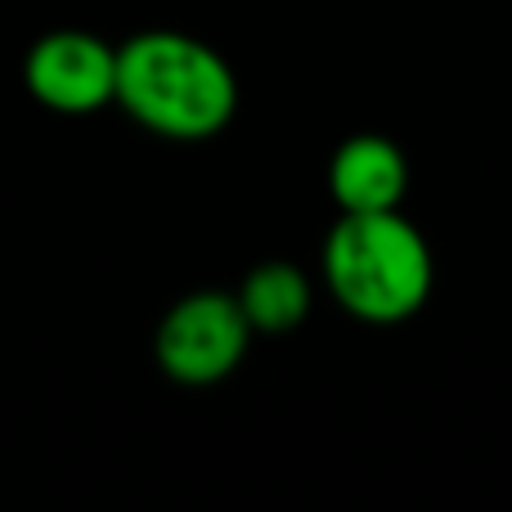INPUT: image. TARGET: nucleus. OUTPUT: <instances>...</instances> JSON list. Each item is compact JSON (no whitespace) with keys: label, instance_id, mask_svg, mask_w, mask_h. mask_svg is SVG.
<instances>
[{"label":"nucleus","instance_id":"4","mask_svg":"<svg viewBox=\"0 0 512 512\" xmlns=\"http://www.w3.org/2000/svg\"><path fill=\"white\" fill-rule=\"evenodd\" d=\"M23 86L50 113H99L117 95V45H108L95 32H81V27L45 32L41 41H32L23 59Z\"/></svg>","mask_w":512,"mask_h":512},{"label":"nucleus","instance_id":"1","mask_svg":"<svg viewBox=\"0 0 512 512\" xmlns=\"http://www.w3.org/2000/svg\"><path fill=\"white\" fill-rule=\"evenodd\" d=\"M135 126L162 140H212L239 113V77L216 45L153 27L117 45V95Z\"/></svg>","mask_w":512,"mask_h":512},{"label":"nucleus","instance_id":"2","mask_svg":"<svg viewBox=\"0 0 512 512\" xmlns=\"http://www.w3.org/2000/svg\"><path fill=\"white\" fill-rule=\"evenodd\" d=\"M324 283L360 324H405L436 288V261L423 230L405 212H342L328 230Z\"/></svg>","mask_w":512,"mask_h":512},{"label":"nucleus","instance_id":"5","mask_svg":"<svg viewBox=\"0 0 512 512\" xmlns=\"http://www.w3.org/2000/svg\"><path fill=\"white\" fill-rule=\"evenodd\" d=\"M328 194L337 212H396L409 194V158L396 140L360 131L328 158Z\"/></svg>","mask_w":512,"mask_h":512},{"label":"nucleus","instance_id":"6","mask_svg":"<svg viewBox=\"0 0 512 512\" xmlns=\"http://www.w3.org/2000/svg\"><path fill=\"white\" fill-rule=\"evenodd\" d=\"M234 297H239L256 337L297 333L306 324L310 306H315V288L292 261H261L256 270L243 274Z\"/></svg>","mask_w":512,"mask_h":512},{"label":"nucleus","instance_id":"3","mask_svg":"<svg viewBox=\"0 0 512 512\" xmlns=\"http://www.w3.org/2000/svg\"><path fill=\"white\" fill-rule=\"evenodd\" d=\"M252 324L239 297L221 288H198L171 301L153 333V360L180 387H216L243 364Z\"/></svg>","mask_w":512,"mask_h":512}]
</instances>
